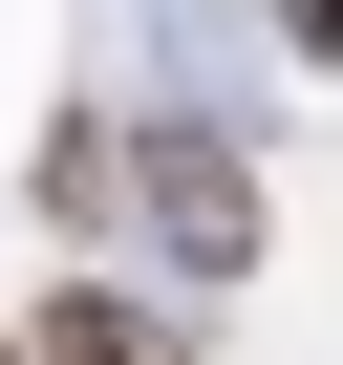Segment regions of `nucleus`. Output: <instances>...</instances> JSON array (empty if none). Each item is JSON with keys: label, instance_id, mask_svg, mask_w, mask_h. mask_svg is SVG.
I'll return each mask as SVG.
<instances>
[{"label": "nucleus", "instance_id": "f257e3e1", "mask_svg": "<svg viewBox=\"0 0 343 365\" xmlns=\"http://www.w3.org/2000/svg\"><path fill=\"white\" fill-rule=\"evenodd\" d=\"M150 215L194 237V279H236V258H258V194H236V150H215V129H172V150H150Z\"/></svg>", "mask_w": 343, "mask_h": 365}, {"label": "nucleus", "instance_id": "f03ea898", "mask_svg": "<svg viewBox=\"0 0 343 365\" xmlns=\"http://www.w3.org/2000/svg\"><path fill=\"white\" fill-rule=\"evenodd\" d=\"M22 365H172V322H150V301H43Z\"/></svg>", "mask_w": 343, "mask_h": 365}, {"label": "nucleus", "instance_id": "7ed1b4c3", "mask_svg": "<svg viewBox=\"0 0 343 365\" xmlns=\"http://www.w3.org/2000/svg\"><path fill=\"white\" fill-rule=\"evenodd\" d=\"M300 43H322V65H343V0H300Z\"/></svg>", "mask_w": 343, "mask_h": 365}, {"label": "nucleus", "instance_id": "20e7f679", "mask_svg": "<svg viewBox=\"0 0 343 365\" xmlns=\"http://www.w3.org/2000/svg\"><path fill=\"white\" fill-rule=\"evenodd\" d=\"M0 365H22V344H0Z\"/></svg>", "mask_w": 343, "mask_h": 365}]
</instances>
